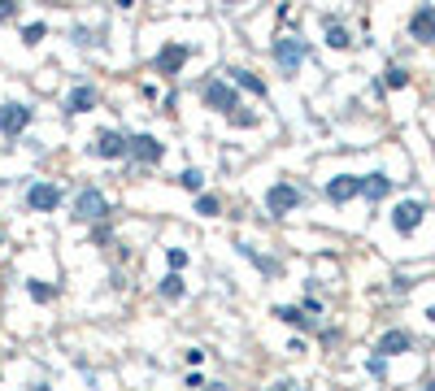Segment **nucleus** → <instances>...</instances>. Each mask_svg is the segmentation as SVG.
Here are the masks:
<instances>
[{
    "label": "nucleus",
    "instance_id": "9",
    "mask_svg": "<svg viewBox=\"0 0 435 391\" xmlns=\"http://www.w3.org/2000/svg\"><path fill=\"white\" fill-rule=\"evenodd\" d=\"M61 205V187L57 183H31L26 187V209H35V214H53Z\"/></svg>",
    "mask_w": 435,
    "mask_h": 391
},
{
    "label": "nucleus",
    "instance_id": "23",
    "mask_svg": "<svg viewBox=\"0 0 435 391\" xmlns=\"http://www.w3.org/2000/svg\"><path fill=\"white\" fill-rule=\"evenodd\" d=\"M179 187H183V191H201V187H205V174H201V170H183V174H179Z\"/></svg>",
    "mask_w": 435,
    "mask_h": 391
},
{
    "label": "nucleus",
    "instance_id": "20",
    "mask_svg": "<svg viewBox=\"0 0 435 391\" xmlns=\"http://www.w3.org/2000/svg\"><path fill=\"white\" fill-rule=\"evenodd\" d=\"M183 274H166V279H161V296H166V300H179L183 296Z\"/></svg>",
    "mask_w": 435,
    "mask_h": 391
},
{
    "label": "nucleus",
    "instance_id": "19",
    "mask_svg": "<svg viewBox=\"0 0 435 391\" xmlns=\"http://www.w3.org/2000/svg\"><path fill=\"white\" fill-rule=\"evenodd\" d=\"M383 87H409V70L405 65H388L383 70Z\"/></svg>",
    "mask_w": 435,
    "mask_h": 391
},
{
    "label": "nucleus",
    "instance_id": "4",
    "mask_svg": "<svg viewBox=\"0 0 435 391\" xmlns=\"http://www.w3.org/2000/svg\"><path fill=\"white\" fill-rule=\"evenodd\" d=\"M74 218L78 222H105L109 218V200H105V191L101 187H83L74 196Z\"/></svg>",
    "mask_w": 435,
    "mask_h": 391
},
{
    "label": "nucleus",
    "instance_id": "14",
    "mask_svg": "<svg viewBox=\"0 0 435 391\" xmlns=\"http://www.w3.org/2000/svg\"><path fill=\"white\" fill-rule=\"evenodd\" d=\"M222 78H227V83H235L239 92H253V96H262V101H266V83H262V78H257L253 70H239V65H227V74H222Z\"/></svg>",
    "mask_w": 435,
    "mask_h": 391
},
{
    "label": "nucleus",
    "instance_id": "6",
    "mask_svg": "<svg viewBox=\"0 0 435 391\" xmlns=\"http://www.w3.org/2000/svg\"><path fill=\"white\" fill-rule=\"evenodd\" d=\"M187 57H191V48L187 44H166L161 53L153 57V70L161 74V78H170V74H179L183 65H187Z\"/></svg>",
    "mask_w": 435,
    "mask_h": 391
},
{
    "label": "nucleus",
    "instance_id": "7",
    "mask_svg": "<svg viewBox=\"0 0 435 391\" xmlns=\"http://www.w3.org/2000/svg\"><path fill=\"white\" fill-rule=\"evenodd\" d=\"M423 218H427V205L423 200H400L392 209V226H396L400 235H413L418 226H423Z\"/></svg>",
    "mask_w": 435,
    "mask_h": 391
},
{
    "label": "nucleus",
    "instance_id": "15",
    "mask_svg": "<svg viewBox=\"0 0 435 391\" xmlns=\"http://www.w3.org/2000/svg\"><path fill=\"white\" fill-rule=\"evenodd\" d=\"M361 196L370 205L375 200H383V196H392V178L383 174V170H375V174H361Z\"/></svg>",
    "mask_w": 435,
    "mask_h": 391
},
{
    "label": "nucleus",
    "instance_id": "30",
    "mask_svg": "<svg viewBox=\"0 0 435 391\" xmlns=\"http://www.w3.org/2000/svg\"><path fill=\"white\" fill-rule=\"evenodd\" d=\"M209 391H227V387H218V383H214V387H209Z\"/></svg>",
    "mask_w": 435,
    "mask_h": 391
},
{
    "label": "nucleus",
    "instance_id": "12",
    "mask_svg": "<svg viewBox=\"0 0 435 391\" xmlns=\"http://www.w3.org/2000/svg\"><path fill=\"white\" fill-rule=\"evenodd\" d=\"M31 118H35L31 105H5L0 109V130H5V135H22V130L31 126Z\"/></svg>",
    "mask_w": 435,
    "mask_h": 391
},
{
    "label": "nucleus",
    "instance_id": "2",
    "mask_svg": "<svg viewBox=\"0 0 435 391\" xmlns=\"http://www.w3.org/2000/svg\"><path fill=\"white\" fill-rule=\"evenodd\" d=\"M300 205H305V196H300V187H296V183H270V191H266V209H270L275 218L296 214Z\"/></svg>",
    "mask_w": 435,
    "mask_h": 391
},
{
    "label": "nucleus",
    "instance_id": "3",
    "mask_svg": "<svg viewBox=\"0 0 435 391\" xmlns=\"http://www.w3.org/2000/svg\"><path fill=\"white\" fill-rule=\"evenodd\" d=\"M270 53H275V61H279V70H283V74H296V70H300V61L309 57V48H305L300 35H279Z\"/></svg>",
    "mask_w": 435,
    "mask_h": 391
},
{
    "label": "nucleus",
    "instance_id": "17",
    "mask_svg": "<svg viewBox=\"0 0 435 391\" xmlns=\"http://www.w3.org/2000/svg\"><path fill=\"white\" fill-rule=\"evenodd\" d=\"M348 44H352L348 26H344L340 18H327V48H335V53H340V48H348Z\"/></svg>",
    "mask_w": 435,
    "mask_h": 391
},
{
    "label": "nucleus",
    "instance_id": "18",
    "mask_svg": "<svg viewBox=\"0 0 435 391\" xmlns=\"http://www.w3.org/2000/svg\"><path fill=\"white\" fill-rule=\"evenodd\" d=\"M244 257H248V261H253V266L262 270V274H270V279H279V274H283V266H279L275 257H262L257 248H244Z\"/></svg>",
    "mask_w": 435,
    "mask_h": 391
},
{
    "label": "nucleus",
    "instance_id": "5",
    "mask_svg": "<svg viewBox=\"0 0 435 391\" xmlns=\"http://www.w3.org/2000/svg\"><path fill=\"white\" fill-rule=\"evenodd\" d=\"M92 153L101 161H118V157L131 153V135H122V130H101L96 144H92Z\"/></svg>",
    "mask_w": 435,
    "mask_h": 391
},
{
    "label": "nucleus",
    "instance_id": "13",
    "mask_svg": "<svg viewBox=\"0 0 435 391\" xmlns=\"http://www.w3.org/2000/svg\"><path fill=\"white\" fill-rule=\"evenodd\" d=\"M409 348H413V335L409 331H383L379 344H375V356L388 361V356H400V352H409Z\"/></svg>",
    "mask_w": 435,
    "mask_h": 391
},
{
    "label": "nucleus",
    "instance_id": "11",
    "mask_svg": "<svg viewBox=\"0 0 435 391\" xmlns=\"http://www.w3.org/2000/svg\"><path fill=\"white\" fill-rule=\"evenodd\" d=\"M352 196H361V174H335L327 183V200L331 205H348Z\"/></svg>",
    "mask_w": 435,
    "mask_h": 391
},
{
    "label": "nucleus",
    "instance_id": "1",
    "mask_svg": "<svg viewBox=\"0 0 435 391\" xmlns=\"http://www.w3.org/2000/svg\"><path fill=\"white\" fill-rule=\"evenodd\" d=\"M201 101L214 109V113H227V118H235V113H239V87L227 83V78H209V83L201 87Z\"/></svg>",
    "mask_w": 435,
    "mask_h": 391
},
{
    "label": "nucleus",
    "instance_id": "10",
    "mask_svg": "<svg viewBox=\"0 0 435 391\" xmlns=\"http://www.w3.org/2000/svg\"><path fill=\"white\" fill-rule=\"evenodd\" d=\"M409 35L418 44H435V5H418L409 13Z\"/></svg>",
    "mask_w": 435,
    "mask_h": 391
},
{
    "label": "nucleus",
    "instance_id": "25",
    "mask_svg": "<svg viewBox=\"0 0 435 391\" xmlns=\"http://www.w3.org/2000/svg\"><path fill=\"white\" fill-rule=\"evenodd\" d=\"M218 209H222V205H218V196H201V200H196V214H205V218H214Z\"/></svg>",
    "mask_w": 435,
    "mask_h": 391
},
{
    "label": "nucleus",
    "instance_id": "27",
    "mask_svg": "<svg viewBox=\"0 0 435 391\" xmlns=\"http://www.w3.org/2000/svg\"><path fill=\"white\" fill-rule=\"evenodd\" d=\"M366 370L375 374V379H383V374H388V361H383V356H370V361H366Z\"/></svg>",
    "mask_w": 435,
    "mask_h": 391
},
{
    "label": "nucleus",
    "instance_id": "24",
    "mask_svg": "<svg viewBox=\"0 0 435 391\" xmlns=\"http://www.w3.org/2000/svg\"><path fill=\"white\" fill-rule=\"evenodd\" d=\"M26 291H31V300H40V304H44V300H53V287L40 283V279H31V283H26Z\"/></svg>",
    "mask_w": 435,
    "mask_h": 391
},
{
    "label": "nucleus",
    "instance_id": "8",
    "mask_svg": "<svg viewBox=\"0 0 435 391\" xmlns=\"http://www.w3.org/2000/svg\"><path fill=\"white\" fill-rule=\"evenodd\" d=\"M131 161H139V166H161V157H166V144H161L157 135H131V153H126Z\"/></svg>",
    "mask_w": 435,
    "mask_h": 391
},
{
    "label": "nucleus",
    "instance_id": "29",
    "mask_svg": "<svg viewBox=\"0 0 435 391\" xmlns=\"http://www.w3.org/2000/svg\"><path fill=\"white\" fill-rule=\"evenodd\" d=\"M427 318H431V322H435V304H431V309H427Z\"/></svg>",
    "mask_w": 435,
    "mask_h": 391
},
{
    "label": "nucleus",
    "instance_id": "26",
    "mask_svg": "<svg viewBox=\"0 0 435 391\" xmlns=\"http://www.w3.org/2000/svg\"><path fill=\"white\" fill-rule=\"evenodd\" d=\"M166 261H170V274H179V270L187 266V252H183V248H170V252H166Z\"/></svg>",
    "mask_w": 435,
    "mask_h": 391
},
{
    "label": "nucleus",
    "instance_id": "22",
    "mask_svg": "<svg viewBox=\"0 0 435 391\" xmlns=\"http://www.w3.org/2000/svg\"><path fill=\"white\" fill-rule=\"evenodd\" d=\"M44 35H48V26H44V22H26V26H22V44H31V48H35Z\"/></svg>",
    "mask_w": 435,
    "mask_h": 391
},
{
    "label": "nucleus",
    "instance_id": "21",
    "mask_svg": "<svg viewBox=\"0 0 435 391\" xmlns=\"http://www.w3.org/2000/svg\"><path fill=\"white\" fill-rule=\"evenodd\" d=\"M275 318L292 322V326H309V322H314V318H305V309H296V304H279V309H275Z\"/></svg>",
    "mask_w": 435,
    "mask_h": 391
},
{
    "label": "nucleus",
    "instance_id": "28",
    "mask_svg": "<svg viewBox=\"0 0 435 391\" xmlns=\"http://www.w3.org/2000/svg\"><path fill=\"white\" fill-rule=\"evenodd\" d=\"M13 13H18V5H13V0H0V18H13Z\"/></svg>",
    "mask_w": 435,
    "mask_h": 391
},
{
    "label": "nucleus",
    "instance_id": "16",
    "mask_svg": "<svg viewBox=\"0 0 435 391\" xmlns=\"http://www.w3.org/2000/svg\"><path fill=\"white\" fill-rule=\"evenodd\" d=\"M96 101H101V96H96V87L78 83V87L66 96V113H87V109H96Z\"/></svg>",
    "mask_w": 435,
    "mask_h": 391
}]
</instances>
